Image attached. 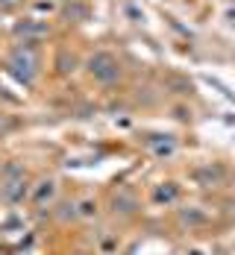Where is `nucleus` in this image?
<instances>
[{
  "label": "nucleus",
  "mask_w": 235,
  "mask_h": 255,
  "mask_svg": "<svg viewBox=\"0 0 235 255\" xmlns=\"http://www.w3.org/2000/svg\"><path fill=\"white\" fill-rule=\"evenodd\" d=\"M88 68H91V74L97 79H103V82H109V79H115L118 77V62H115V56L112 53H106V50H97L91 59H88Z\"/></svg>",
  "instance_id": "obj_1"
},
{
  "label": "nucleus",
  "mask_w": 235,
  "mask_h": 255,
  "mask_svg": "<svg viewBox=\"0 0 235 255\" xmlns=\"http://www.w3.org/2000/svg\"><path fill=\"white\" fill-rule=\"evenodd\" d=\"M15 32H18V35H24V38H44V35L50 32V26L44 24V21L29 18V21H24V24L15 26Z\"/></svg>",
  "instance_id": "obj_3"
},
{
  "label": "nucleus",
  "mask_w": 235,
  "mask_h": 255,
  "mask_svg": "<svg viewBox=\"0 0 235 255\" xmlns=\"http://www.w3.org/2000/svg\"><path fill=\"white\" fill-rule=\"evenodd\" d=\"M9 68H12V74H18L21 79H32L35 74V56L26 50H15L12 53V59H9Z\"/></svg>",
  "instance_id": "obj_2"
}]
</instances>
